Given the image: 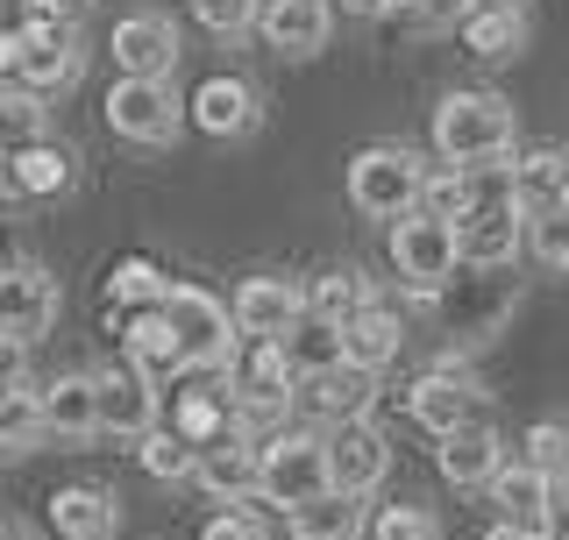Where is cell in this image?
Masks as SVG:
<instances>
[{"label": "cell", "mask_w": 569, "mask_h": 540, "mask_svg": "<svg viewBox=\"0 0 569 540\" xmlns=\"http://www.w3.org/2000/svg\"><path fill=\"white\" fill-rule=\"evenodd\" d=\"M512 142H520V114H512L506 93H449L435 107V150L449 171H485V164H506Z\"/></svg>", "instance_id": "obj_1"}, {"label": "cell", "mask_w": 569, "mask_h": 540, "mask_svg": "<svg viewBox=\"0 0 569 540\" xmlns=\"http://www.w3.org/2000/svg\"><path fill=\"white\" fill-rule=\"evenodd\" d=\"M157 313H164V328H171L178 370H228V363L242 356V341H236V320H228V306L213 299V292H200V284H164Z\"/></svg>", "instance_id": "obj_2"}, {"label": "cell", "mask_w": 569, "mask_h": 540, "mask_svg": "<svg viewBox=\"0 0 569 540\" xmlns=\"http://www.w3.org/2000/svg\"><path fill=\"white\" fill-rule=\"evenodd\" d=\"M420 178L427 164L406 142H370V150L349 157V207L370 213V221H399V213L420 207Z\"/></svg>", "instance_id": "obj_3"}, {"label": "cell", "mask_w": 569, "mask_h": 540, "mask_svg": "<svg viewBox=\"0 0 569 540\" xmlns=\"http://www.w3.org/2000/svg\"><path fill=\"white\" fill-rule=\"evenodd\" d=\"M328 491V441L320 434H299V427H284V434L257 441V498L263 506H307V498Z\"/></svg>", "instance_id": "obj_4"}, {"label": "cell", "mask_w": 569, "mask_h": 540, "mask_svg": "<svg viewBox=\"0 0 569 540\" xmlns=\"http://www.w3.org/2000/svg\"><path fill=\"white\" fill-rule=\"evenodd\" d=\"M107 129L142 142V150H164V142H178V129H186V100H178L171 79H114L107 86Z\"/></svg>", "instance_id": "obj_5"}, {"label": "cell", "mask_w": 569, "mask_h": 540, "mask_svg": "<svg viewBox=\"0 0 569 540\" xmlns=\"http://www.w3.org/2000/svg\"><path fill=\"white\" fill-rule=\"evenodd\" d=\"M14 36H22V50H14V79H22V93L50 100V93H71V86H79L86 50H79V36H71L64 22H50V14L29 8V22Z\"/></svg>", "instance_id": "obj_6"}, {"label": "cell", "mask_w": 569, "mask_h": 540, "mask_svg": "<svg viewBox=\"0 0 569 540\" xmlns=\"http://www.w3.org/2000/svg\"><path fill=\"white\" fill-rule=\"evenodd\" d=\"M391 270H399L420 299H435L441 284L456 278V228L435 221V213H399V221H391Z\"/></svg>", "instance_id": "obj_7"}, {"label": "cell", "mask_w": 569, "mask_h": 540, "mask_svg": "<svg viewBox=\"0 0 569 540\" xmlns=\"http://www.w3.org/2000/svg\"><path fill=\"white\" fill-rule=\"evenodd\" d=\"M58 306H64V284L50 278L43 263H0V334L8 341H29L58 328Z\"/></svg>", "instance_id": "obj_8"}, {"label": "cell", "mask_w": 569, "mask_h": 540, "mask_svg": "<svg viewBox=\"0 0 569 540\" xmlns=\"http://www.w3.org/2000/svg\"><path fill=\"white\" fill-rule=\"evenodd\" d=\"M93 427L121 441H142L157 427V384L136 363H121V356L107 370H93Z\"/></svg>", "instance_id": "obj_9"}, {"label": "cell", "mask_w": 569, "mask_h": 540, "mask_svg": "<svg viewBox=\"0 0 569 540\" xmlns=\"http://www.w3.org/2000/svg\"><path fill=\"white\" fill-rule=\"evenodd\" d=\"M506 200L520 221H541V213H569V150L562 142H541V150H520L506 164Z\"/></svg>", "instance_id": "obj_10"}, {"label": "cell", "mask_w": 569, "mask_h": 540, "mask_svg": "<svg viewBox=\"0 0 569 540\" xmlns=\"http://www.w3.org/2000/svg\"><path fill=\"white\" fill-rule=\"evenodd\" d=\"M406 406H413V420L427 427V434H456V427L477 420V406H485V391H477V377L462 363H435L413 377V391H406Z\"/></svg>", "instance_id": "obj_11"}, {"label": "cell", "mask_w": 569, "mask_h": 540, "mask_svg": "<svg viewBox=\"0 0 569 540\" xmlns=\"http://www.w3.org/2000/svg\"><path fill=\"white\" fill-rule=\"evenodd\" d=\"M228 320H236V341H284L307 320V292L292 278H242Z\"/></svg>", "instance_id": "obj_12"}, {"label": "cell", "mask_w": 569, "mask_h": 540, "mask_svg": "<svg viewBox=\"0 0 569 540\" xmlns=\"http://www.w3.org/2000/svg\"><path fill=\"white\" fill-rule=\"evenodd\" d=\"M385 470H391V441L370 420H349V427H335V434H328V491L370 498L385 483Z\"/></svg>", "instance_id": "obj_13"}, {"label": "cell", "mask_w": 569, "mask_h": 540, "mask_svg": "<svg viewBox=\"0 0 569 540\" xmlns=\"http://www.w3.org/2000/svg\"><path fill=\"white\" fill-rule=\"evenodd\" d=\"M114 64L121 79H171L178 71V22L157 8H136L114 22Z\"/></svg>", "instance_id": "obj_14"}, {"label": "cell", "mask_w": 569, "mask_h": 540, "mask_svg": "<svg viewBox=\"0 0 569 540\" xmlns=\"http://www.w3.org/2000/svg\"><path fill=\"white\" fill-rule=\"evenodd\" d=\"M257 29L278 58H320L335 36V0H263Z\"/></svg>", "instance_id": "obj_15"}, {"label": "cell", "mask_w": 569, "mask_h": 540, "mask_svg": "<svg viewBox=\"0 0 569 540\" xmlns=\"http://www.w3.org/2000/svg\"><path fill=\"white\" fill-rule=\"evenodd\" d=\"M520 242H527V221L512 207H470L456 221V263H470V270L520 263Z\"/></svg>", "instance_id": "obj_16"}, {"label": "cell", "mask_w": 569, "mask_h": 540, "mask_svg": "<svg viewBox=\"0 0 569 540\" xmlns=\"http://www.w3.org/2000/svg\"><path fill=\"white\" fill-rule=\"evenodd\" d=\"M491 498H498V527L533 533V540H548V533H556V483H548V477H533L527 462H498Z\"/></svg>", "instance_id": "obj_17"}, {"label": "cell", "mask_w": 569, "mask_h": 540, "mask_svg": "<svg viewBox=\"0 0 569 540\" xmlns=\"http://www.w3.org/2000/svg\"><path fill=\"white\" fill-rule=\"evenodd\" d=\"M292 399L307 406L313 420L349 427V420H370V406H378V377L356 370V363H335V370H320V377H299Z\"/></svg>", "instance_id": "obj_18"}, {"label": "cell", "mask_w": 569, "mask_h": 540, "mask_svg": "<svg viewBox=\"0 0 569 540\" xmlns=\"http://www.w3.org/2000/svg\"><path fill=\"white\" fill-rule=\"evenodd\" d=\"M192 477H200L213 498H228V506L257 498V441H249L242 427H228L221 441H207L200 456H192Z\"/></svg>", "instance_id": "obj_19"}, {"label": "cell", "mask_w": 569, "mask_h": 540, "mask_svg": "<svg viewBox=\"0 0 569 540\" xmlns=\"http://www.w3.org/2000/svg\"><path fill=\"white\" fill-rule=\"evenodd\" d=\"M228 377H236V399H242L249 412H278V406L299 391V377H292V363H284L278 341H249V356H236V363H228Z\"/></svg>", "instance_id": "obj_20"}, {"label": "cell", "mask_w": 569, "mask_h": 540, "mask_svg": "<svg viewBox=\"0 0 569 540\" xmlns=\"http://www.w3.org/2000/svg\"><path fill=\"white\" fill-rule=\"evenodd\" d=\"M50 527H58V540H114L121 498L100 491V483H64V491L50 498Z\"/></svg>", "instance_id": "obj_21"}, {"label": "cell", "mask_w": 569, "mask_h": 540, "mask_svg": "<svg viewBox=\"0 0 569 540\" xmlns=\"http://www.w3.org/2000/svg\"><path fill=\"white\" fill-rule=\"evenodd\" d=\"M36 406H43V434L58 441H93V370H64L50 377L43 391H36Z\"/></svg>", "instance_id": "obj_22"}, {"label": "cell", "mask_w": 569, "mask_h": 540, "mask_svg": "<svg viewBox=\"0 0 569 540\" xmlns=\"http://www.w3.org/2000/svg\"><path fill=\"white\" fill-rule=\"evenodd\" d=\"M498 462H506V441H498V427H485V420H470V427H456V434H441V477H449L456 491H477V483H491Z\"/></svg>", "instance_id": "obj_23"}, {"label": "cell", "mask_w": 569, "mask_h": 540, "mask_svg": "<svg viewBox=\"0 0 569 540\" xmlns=\"http://www.w3.org/2000/svg\"><path fill=\"white\" fill-rule=\"evenodd\" d=\"M186 114L200 121L213 142H228V136H249V129H257V93H249V79H228V71H221V79H207L200 93L186 100Z\"/></svg>", "instance_id": "obj_24"}, {"label": "cell", "mask_w": 569, "mask_h": 540, "mask_svg": "<svg viewBox=\"0 0 569 540\" xmlns=\"http://www.w3.org/2000/svg\"><path fill=\"white\" fill-rule=\"evenodd\" d=\"M370 278L356 263H342V270H320L313 278V292H307V320H320V328H349L356 313H370Z\"/></svg>", "instance_id": "obj_25"}, {"label": "cell", "mask_w": 569, "mask_h": 540, "mask_svg": "<svg viewBox=\"0 0 569 540\" xmlns=\"http://www.w3.org/2000/svg\"><path fill=\"white\" fill-rule=\"evenodd\" d=\"M284 527H292V540H363V498L320 491V498L284 512Z\"/></svg>", "instance_id": "obj_26"}, {"label": "cell", "mask_w": 569, "mask_h": 540, "mask_svg": "<svg viewBox=\"0 0 569 540\" xmlns=\"http://www.w3.org/2000/svg\"><path fill=\"white\" fill-rule=\"evenodd\" d=\"M399 349H406V328L385 313V306H370V313H356L342 328V363L370 370V377H378L385 363H399Z\"/></svg>", "instance_id": "obj_27"}, {"label": "cell", "mask_w": 569, "mask_h": 540, "mask_svg": "<svg viewBox=\"0 0 569 540\" xmlns=\"http://www.w3.org/2000/svg\"><path fill=\"white\" fill-rule=\"evenodd\" d=\"M121 363H136L142 377H171L178 370V349H171V328L157 306H142V313H121Z\"/></svg>", "instance_id": "obj_28"}, {"label": "cell", "mask_w": 569, "mask_h": 540, "mask_svg": "<svg viewBox=\"0 0 569 540\" xmlns=\"http://www.w3.org/2000/svg\"><path fill=\"white\" fill-rule=\"evenodd\" d=\"M8 164H14L22 200H58V192H71V178H79V171H71V150H64V142H50V136L29 142V150H14Z\"/></svg>", "instance_id": "obj_29"}, {"label": "cell", "mask_w": 569, "mask_h": 540, "mask_svg": "<svg viewBox=\"0 0 569 540\" xmlns=\"http://www.w3.org/2000/svg\"><path fill=\"white\" fill-rule=\"evenodd\" d=\"M456 29H462V43H470L477 58H491V64L527 50V14H512V8H470Z\"/></svg>", "instance_id": "obj_30"}, {"label": "cell", "mask_w": 569, "mask_h": 540, "mask_svg": "<svg viewBox=\"0 0 569 540\" xmlns=\"http://www.w3.org/2000/svg\"><path fill=\"white\" fill-rule=\"evenodd\" d=\"M43 406H36L29 384L0 391V456H29V448H43Z\"/></svg>", "instance_id": "obj_31"}, {"label": "cell", "mask_w": 569, "mask_h": 540, "mask_svg": "<svg viewBox=\"0 0 569 540\" xmlns=\"http://www.w3.org/2000/svg\"><path fill=\"white\" fill-rule=\"evenodd\" d=\"M278 349H284V363H292V377H320V370H335V363H342V328L299 320V328L284 334Z\"/></svg>", "instance_id": "obj_32"}, {"label": "cell", "mask_w": 569, "mask_h": 540, "mask_svg": "<svg viewBox=\"0 0 569 540\" xmlns=\"http://www.w3.org/2000/svg\"><path fill=\"white\" fill-rule=\"evenodd\" d=\"M43 142V100L22 93V86H0V157Z\"/></svg>", "instance_id": "obj_33"}, {"label": "cell", "mask_w": 569, "mask_h": 540, "mask_svg": "<svg viewBox=\"0 0 569 540\" xmlns=\"http://www.w3.org/2000/svg\"><path fill=\"white\" fill-rule=\"evenodd\" d=\"M520 462L533 477H569V420H533L527 434H520Z\"/></svg>", "instance_id": "obj_34"}, {"label": "cell", "mask_w": 569, "mask_h": 540, "mask_svg": "<svg viewBox=\"0 0 569 540\" xmlns=\"http://www.w3.org/2000/svg\"><path fill=\"white\" fill-rule=\"evenodd\" d=\"M413 213H435V221H462V213H470V171H449V164H441V171H427L420 178V207Z\"/></svg>", "instance_id": "obj_35"}, {"label": "cell", "mask_w": 569, "mask_h": 540, "mask_svg": "<svg viewBox=\"0 0 569 540\" xmlns=\"http://www.w3.org/2000/svg\"><path fill=\"white\" fill-rule=\"evenodd\" d=\"M370 540H441V519L413 506V498H399V506H378V519H363Z\"/></svg>", "instance_id": "obj_36"}, {"label": "cell", "mask_w": 569, "mask_h": 540, "mask_svg": "<svg viewBox=\"0 0 569 540\" xmlns=\"http://www.w3.org/2000/svg\"><path fill=\"white\" fill-rule=\"evenodd\" d=\"M136 456H142V470H150L157 483H186L192 477V448L171 434V427H150V434L136 441Z\"/></svg>", "instance_id": "obj_37"}, {"label": "cell", "mask_w": 569, "mask_h": 540, "mask_svg": "<svg viewBox=\"0 0 569 540\" xmlns=\"http://www.w3.org/2000/svg\"><path fill=\"white\" fill-rule=\"evenodd\" d=\"M164 284H171V278H157V270L136 257V263H121V270H114V284H107V306H136V313H142V306L164 299Z\"/></svg>", "instance_id": "obj_38"}, {"label": "cell", "mask_w": 569, "mask_h": 540, "mask_svg": "<svg viewBox=\"0 0 569 540\" xmlns=\"http://www.w3.org/2000/svg\"><path fill=\"white\" fill-rule=\"evenodd\" d=\"M200 540H271V527H263V498H242V506H228V512H213Z\"/></svg>", "instance_id": "obj_39"}, {"label": "cell", "mask_w": 569, "mask_h": 540, "mask_svg": "<svg viewBox=\"0 0 569 540\" xmlns=\"http://www.w3.org/2000/svg\"><path fill=\"white\" fill-rule=\"evenodd\" d=\"M548 270H569V213H541V221H527V242Z\"/></svg>", "instance_id": "obj_40"}, {"label": "cell", "mask_w": 569, "mask_h": 540, "mask_svg": "<svg viewBox=\"0 0 569 540\" xmlns=\"http://www.w3.org/2000/svg\"><path fill=\"white\" fill-rule=\"evenodd\" d=\"M257 8L263 0H192V14H200L213 36H249L257 29Z\"/></svg>", "instance_id": "obj_41"}, {"label": "cell", "mask_w": 569, "mask_h": 540, "mask_svg": "<svg viewBox=\"0 0 569 540\" xmlns=\"http://www.w3.org/2000/svg\"><path fill=\"white\" fill-rule=\"evenodd\" d=\"M14 384H29V349L0 334V391H14Z\"/></svg>", "instance_id": "obj_42"}, {"label": "cell", "mask_w": 569, "mask_h": 540, "mask_svg": "<svg viewBox=\"0 0 569 540\" xmlns=\"http://www.w3.org/2000/svg\"><path fill=\"white\" fill-rule=\"evenodd\" d=\"M29 8H36V14H50V22H64V29H71V22H79L86 8H93V0H29Z\"/></svg>", "instance_id": "obj_43"}, {"label": "cell", "mask_w": 569, "mask_h": 540, "mask_svg": "<svg viewBox=\"0 0 569 540\" xmlns=\"http://www.w3.org/2000/svg\"><path fill=\"white\" fill-rule=\"evenodd\" d=\"M0 540H36V527L29 519H0Z\"/></svg>", "instance_id": "obj_44"}, {"label": "cell", "mask_w": 569, "mask_h": 540, "mask_svg": "<svg viewBox=\"0 0 569 540\" xmlns=\"http://www.w3.org/2000/svg\"><path fill=\"white\" fill-rule=\"evenodd\" d=\"M0 200H22V186H14V164L0 157Z\"/></svg>", "instance_id": "obj_45"}, {"label": "cell", "mask_w": 569, "mask_h": 540, "mask_svg": "<svg viewBox=\"0 0 569 540\" xmlns=\"http://www.w3.org/2000/svg\"><path fill=\"white\" fill-rule=\"evenodd\" d=\"M470 8H512V14H527V0H470Z\"/></svg>", "instance_id": "obj_46"}, {"label": "cell", "mask_w": 569, "mask_h": 540, "mask_svg": "<svg viewBox=\"0 0 569 540\" xmlns=\"http://www.w3.org/2000/svg\"><path fill=\"white\" fill-rule=\"evenodd\" d=\"M342 8H349V14H378L385 0H342Z\"/></svg>", "instance_id": "obj_47"}, {"label": "cell", "mask_w": 569, "mask_h": 540, "mask_svg": "<svg viewBox=\"0 0 569 540\" xmlns=\"http://www.w3.org/2000/svg\"><path fill=\"white\" fill-rule=\"evenodd\" d=\"M485 540H533V533H512V527H491Z\"/></svg>", "instance_id": "obj_48"}, {"label": "cell", "mask_w": 569, "mask_h": 540, "mask_svg": "<svg viewBox=\"0 0 569 540\" xmlns=\"http://www.w3.org/2000/svg\"><path fill=\"white\" fill-rule=\"evenodd\" d=\"M562 540H569V527H562Z\"/></svg>", "instance_id": "obj_49"}]
</instances>
